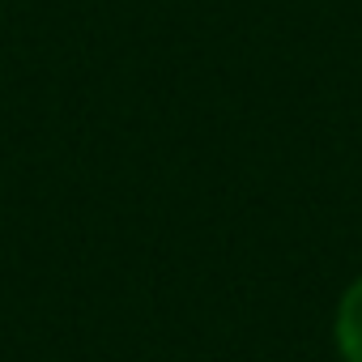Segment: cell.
<instances>
[{
	"mask_svg": "<svg viewBox=\"0 0 362 362\" xmlns=\"http://www.w3.org/2000/svg\"><path fill=\"white\" fill-rule=\"evenodd\" d=\"M337 345L345 362H362V277L345 290L337 307Z\"/></svg>",
	"mask_w": 362,
	"mask_h": 362,
	"instance_id": "cell-1",
	"label": "cell"
}]
</instances>
